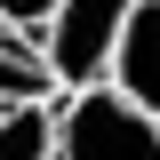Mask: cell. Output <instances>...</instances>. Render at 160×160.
<instances>
[{
    "label": "cell",
    "instance_id": "obj_5",
    "mask_svg": "<svg viewBox=\"0 0 160 160\" xmlns=\"http://www.w3.org/2000/svg\"><path fill=\"white\" fill-rule=\"evenodd\" d=\"M0 160H56V104H0Z\"/></svg>",
    "mask_w": 160,
    "mask_h": 160
},
{
    "label": "cell",
    "instance_id": "obj_3",
    "mask_svg": "<svg viewBox=\"0 0 160 160\" xmlns=\"http://www.w3.org/2000/svg\"><path fill=\"white\" fill-rule=\"evenodd\" d=\"M104 88H120L136 112H152V120H160V0H136V8H128Z\"/></svg>",
    "mask_w": 160,
    "mask_h": 160
},
{
    "label": "cell",
    "instance_id": "obj_4",
    "mask_svg": "<svg viewBox=\"0 0 160 160\" xmlns=\"http://www.w3.org/2000/svg\"><path fill=\"white\" fill-rule=\"evenodd\" d=\"M56 72H48V56H40L32 32H8L0 24V104H56Z\"/></svg>",
    "mask_w": 160,
    "mask_h": 160
},
{
    "label": "cell",
    "instance_id": "obj_1",
    "mask_svg": "<svg viewBox=\"0 0 160 160\" xmlns=\"http://www.w3.org/2000/svg\"><path fill=\"white\" fill-rule=\"evenodd\" d=\"M56 160H160V120L120 88H72L56 104Z\"/></svg>",
    "mask_w": 160,
    "mask_h": 160
},
{
    "label": "cell",
    "instance_id": "obj_2",
    "mask_svg": "<svg viewBox=\"0 0 160 160\" xmlns=\"http://www.w3.org/2000/svg\"><path fill=\"white\" fill-rule=\"evenodd\" d=\"M136 0H56V16L40 24V56L56 72V88H96L112 72V48H120V24H128Z\"/></svg>",
    "mask_w": 160,
    "mask_h": 160
},
{
    "label": "cell",
    "instance_id": "obj_6",
    "mask_svg": "<svg viewBox=\"0 0 160 160\" xmlns=\"http://www.w3.org/2000/svg\"><path fill=\"white\" fill-rule=\"evenodd\" d=\"M48 16H56V0H0V24H8V32H32V40H40Z\"/></svg>",
    "mask_w": 160,
    "mask_h": 160
}]
</instances>
